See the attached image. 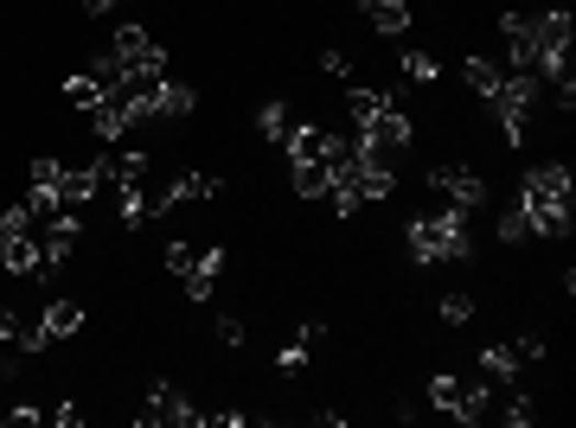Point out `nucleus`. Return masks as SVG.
<instances>
[{
	"label": "nucleus",
	"instance_id": "a878e982",
	"mask_svg": "<svg viewBox=\"0 0 576 428\" xmlns=\"http://www.w3.org/2000/svg\"><path fill=\"white\" fill-rule=\"evenodd\" d=\"M302 364H307V339H302V333H295V339H289V346L275 352V371H282V378H295Z\"/></svg>",
	"mask_w": 576,
	"mask_h": 428
},
{
	"label": "nucleus",
	"instance_id": "0eeeda50",
	"mask_svg": "<svg viewBox=\"0 0 576 428\" xmlns=\"http://www.w3.org/2000/svg\"><path fill=\"white\" fill-rule=\"evenodd\" d=\"M199 199H225V179H218V173H180L160 199H148V217L180 212V205H199Z\"/></svg>",
	"mask_w": 576,
	"mask_h": 428
},
{
	"label": "nucleus",
	"instance_id": "5701e85b",
	"mask_svg": "<svg viewBox=\"0 0 576 428\" xmlns=\"http://www.w3.org/2000/svg\"><path fill=\"white\" fill-rule=\"evenodd\" d=\"M397 71L410 77V83H436V71H442V65H436L429 52H404V58H397Z\"/></svg>",
	"mask_w": 576,
	"mask_h": 428
},
{
	"label": "nucleus",
	"instance_id": "cd10ccee",
	"mask_svg": "<svg viewBox=\"0 0 576 428\" xmlns=\"http://www.w3.org/2000/svg\"><path fill=\"white\" fill-rule=\"evenodd\" d=\"M442 320L467 326V320H474V301H467V294H442Z\"/></svg>",
	"mask_w": 576,
	"mask_h": 428
},
{
	"label": "nucleus",
	"instance_id": "6ab92c4d",
	"mask_svg": "<svg viewBox=\"0 0 576 428\" xmlns=\"http://www.w3.org/2000/svg\"><path fill=\"white\" fill-rule=\"evenodd\" d=\"M77 326H83V307H77V301H52V307H45V339H71Z\"/></svg>",
	"mask_w": 576,
	"mask_h": 428
},
{
	"label": "nucleus",
	"instance_id": "7c9ffc66",
	"mask_svg": "<svg viewBox=\"0 0 576 428\" xmlns=\"http://www.w3.org/2000/svg\"><path fill=\"white\" fill-rule=\"evenodd\" d=\"M320 71L340 77V83H352V65H346V52H320Z\"/></svg>",
	"mask_w": 576,
	"mask_h": 428
},
{
	"label": "nucleus",
	"instance_id": "c756f323",
	"mask_svg": "<svg viewBox=\"0 0 576 428\" xmlns=\"http://www.w3.org/2000/svg\"><path fill=\"white\" fill-rule=\"evenodd\" d=\"M7 423H13V428H33V423H45V409H38V403H13V409H7Z\"/></svg>",
	"mask_w": 576,
	"mask_h": 428
},
{
	"label": "nucleus",
	"instance_id": "a211bd4d",
	"mask_svg": "<svg viewBox=\"0 0 576 428\" xmlns=\"http://www.w3.org/2000/svg\"><path fill=\"white\" fill-rule=\"evenodd\" d=\"M461 77H467V90L487 103V97L499 90V77H506V65H494V58H467V65H461Z\"/></svg>",
	"mask_w": 576,
	"mask_h": 428
},
{
	"label": "nucleus",
	"instance_id": "423d86ee",
	"mask_svg": "<svg viewBox=\"0 0 576 428\" xmlns=\"http://www.w3.org/2000/svg\"><path fill=\"white\" fill-rule=\"evenodd\" d=\"M352 142L372 147V154H397V147H410V115H404V103H391V109H379L372 122H359Z\"/></svg>",
	"mask_w": 576,
	"mask_h": 428
},
{
	"label": "nucleus",
	"instance_id": "dca6fc26",
	"mask_svg": "<svg viewBox=\"0 0 576 428\" xmlns=\"http://www.w3.org/2000/svg\"><path fill=\"white\" fill-rule=\"evenodd\" d=\"M391 103H404V97L372 90V83H359V77L346 83V115H352V122H372V115H379V109H391Z\"/></svg>",
	"mask_w": 576,
	"mask_h": 428
},
{
	"label": "nucleus",
	"instance_id": "412c9836",
	"mask_svg": "<svg viewBox=\"0 0 576 428\" xmlns=\"http://www.w3.org/2000/svg\"><path fill=\"white\" fill-rule=\"evenodd\" d=\"M58 97H65V103H71L77 115H90V109L103 103V90H97V83H90L83 71H77V77H65V90H58Z\"/></svg>",
	"mask_w": 576,
	"mask_h": 428
},
{
	"label": "nucleus",
	"instance_id": "2eb2a0df",
	"mask_svg": "<svg viewBox=\"0 0 576 428\" xmlns=\"http://www.w3.org/2000/svg\"><path fill=\"white\" fill-rule=\"evenodd\" d=\"M257 128H263L269 147H289L302 122H295V109H289V103H257Z\"/></svg>",
	"mask_w": 576,
	"mask_h": 428
},
{
	"label": "nucleus",
	"instance_id": "c85d7f7f",
	"mask_svg": "<svg viewBox=\"0 0 576 428\" xmlns=\"http://www.w3.org/2000/svg\"><path fill=\"white\" fill-rule=\"evenodd\" d=\"M244 339H250V333H244V320H237V314H218V346H230V352H237Z\"/></svg>",
	"mask_w": 576,
	"mask_h": 428
},
{
	"label": "nucleus",
	"instance_id": "1a4fd4ad",
	"mask_svg": "<svg viewBox=\"0 0 576 428\" xmlns=\"http://www.w3.org/2000/svg\"><path fill=\"white\" fill-rule=\"evenodd\" d=\"M499 38H506V71H532V77H538L532 13H499Z\"/></svg>",
	"mask_w": 576,
	"mask_h": 428
},
{
	"label": "nucleus",
	"instance_id": "7ed1b4c3",
	"mask_svg": "<svg viewBox=\"0 0 576 428\" xmlns=\"http://www.w3.org/2000/svg\"><path fill=\"white\" fill-rule=\"evenodd\" d=\"M571 38H576L571 7H544V13H532L538 77H551V83H564V77H571Z\"/></svg>",
	"mask_w": 576,
	"mask_h": 428
},
{
	"label": "nucleus",
	"instance_id": "f8f14e48",
	"mask_svg": "<svg viewBox=\"0 0 576 428\" xmlns=\"http://www.w3.org/2000/svg\"><path fill=\"white\" fill-rule=\"evenodd\" d=\"M0 269H7V275H20V282H38V275H45V250H38L33 230H26V237H13V244L0 250Z\"/></svg>",
	"mask_w": 576,
	"mask_h": 428
},
{
	"label": "nucleus",
	"instance_id": "b1692460",
	"mask_svg": "<svg viewBox=\"0 0 576 428\" xmlns=\"http://www.w3.org/2000/svg\"><path fill=\"white\" fill-rule=\"evenodd\" d=\"M526 237H532V217H526V205L499 212V244H526Z\"/></svg>",
	"mask_w": 576,
	"mask_h": 428
},
{
	"label": "nucleus",
	"instance_id": "f03ea898",
	"mask_svg": "<svg viewBox=\"0 0 576 428\" xmlns=\"http://www.w3.org/2000/svg\"><path fill=\"white\" fill-rule=\"evenodd\" d=\"M404 244H410V256H417V262H467V250H474V244H467V212L442 205V212L410 217Z\"/></svg>",
	"mask_w": 576,
	"mask_h": 428
},
{
	"label": "nucleus",
	"instance_id": "f704fd0d",
	"mask_svg": "<svg viewBox=\"0 0 576 428\" xmlns=\"http://www.w3.org/2000/svg\"><path fill=\"white\" fill-rule=\"evenodd\" d=\"M110 7H122V0H83V13H97V20H103Z\"/></svg>",
	"mask_w": 576,
	"mask_h": 428
},
{
	"label": "nucleus",
	"instance_id": "aec40b11",
	"mask_svg": "<svg viewBox=\"0 0 576 428\" xmlns=\"http://www.w3.org/2000/svg\"><path fill=\"white\" fill-rule=\"evenodd\" d=\"M487 409H494V384L481 378V384H467V391H461V409H455V423H481Z\"/></svg>",
	"mask_w": 576,
	"mask_h": 428
},
{
	"label": "nucleus",
	"instance_id": "6e6552de",
	"mask_svg": "<svg viewBox=\"0 0 576 428\" xmlns=\"http://www.w3.org/2000/svg\"><path fill=\"white\" fill-rule=\"evenodd\" d=\"M142 423H167V428H205V409H192L187 396L173 391V384H148V409H142Z\"/></svg>",
	"mask_w": 576,
	"mask_h": 428
},
{
	"label": "nucleus",
	"instance_id": "f3484780",
	"mask_svg": "<svg viewBox=\"0 0 576 428\" xmlns=\"http://www.w3.org/2000/svg\"><path fill=\"white\" fill-rule=\"evenodd\" d=\"M519 364H526V358L512 352V346H487V352H481V378H487V384H512Z\"/></svg>",
	"mask_w": 576,
	"mask_h": 428
},
{
	"label": "nucleus",
	"instance_id": "2f4dec72",
	"mask_svg": "<svg viewBox=\"0 0 576 428\" xmlns=\"http://www.w3.org/2000/svg\"><path fill=\"white\" fill-rule=\"evenodd\" d=\"M20 339V307H0V346H13Z\"/></svg>",
	"mask_w": 576,
	"mask_h": 428
},
{
	"label": "nucleus",
	"instance_id": "393cba45",
	"mask_svg": "<svg viewBox=\"0 0 576 428\" xmlns=\"http://www.w3.org/2000/svg\"><path fill=\"white\" fill-rule=\"evenodd\" d=\"M499 423H506V428H532V423H538V403H532V396H506Z\"/></svg>",
	"mask_w": 576,
	"mask_h": 428
},
{
	"label": "nucleus",
	"instance_id": "ddd939ff",
	"mask_svg": "<svg viewBox=\"0 0 576 428\" xmlns=\"http://www.w3.org/2000/svg\"><path fill=\"white\" fill-rule=\"evenodd\" d=\"M289 185H295V199H327V185H334V173H327V160H289Z\"/></svg>",
	"mask_w": 576,
	"mask_h": 428
},
{
	"label": "nucleus",
	"instance_id": "4be33fe9",
	"mask_svg": "<svg viewBox=\"0 0 576 428\" xmlns=\"http://www.w3.org/2000/svg\"><path fill=\"white\" fill-rule=\"evenodd\" d=\"M461 391H467V384H461L455 371H436V378H429V403H436V409H449V416L461 409Z\"/></svg>",
	"mask_w": 576,
	"mask_h": 428
},
{
	"label": "nucleus",
	"instance_id": "bb28decb",
	"mask_svg": "<svg viewBox=\"0 0 576 428\" xmlns=\"http://www.w3.org/2000/svg\"><path fill=\"white\" fill-rule=\"evenodd\" d=\"M192 256H199L192 244H167V250H160V269H167V275H187V269H192Z\"/></svg>",
	"mask_w": 576,
	"mask_h": 428
},
{
	"label": "nucleus",
	"instance_id": "9d476101",
	"mask_svg": "<svg viewBox=\"0 0 576 428\" xmlns=\"http://www.w3.org/2000/svg\"><path fill=\"white\" fill-rule=\"evenodd\" d=\"M192 103H199V97H192V83H167V77H160L148 97H142L148 122H180V115H192Z\"/></svg>",
	"mask_w": 576,
	"mask_h": 428
},
{
	"label": "nucleus",
	"instance_id": "72a5a7b5",
	"mask_svg": "<svg viewBox=\"0 0 576 428\" xmlns=\"http://www.w3.org/2000/svg\"><path fill=\"white\" fill-rule=\"evenodd\" d=\"M512 352H519V358H526V364H532V358H544V339H538V333H526V339H519Z\"/></svg>",
	"mask_w": 576,
	"mask_h": 428
},
{
	"label": "nucleus",
	"instance_id": "9b49d317",
	"mask_svg": "<svg viewBox=\"0 0 576 428\" xmlns=\"http://www.w3.org/2000/svg\"><path fill=\"white\" fill-rule=\"evenodd\" d=\"M218 269H225V250H199V256H192V269L180 275V288H187L192 307H205V301H212V288H218Z\"/></svg>",
	"mask_w": 576,
	"mask_h": 428
},
{
	"label": "nucleus",
	"instance_id": "473e14b6",
	"mask_svg": "<svg viewBox=\"0 0 576 428\" xmlns=\"http://www.w3.org/2000/svg\"><path fill=\"white\" fill-rule=\"evenodd\" d=\"M52 423H58V428H77V423H83V409H77V403H58V409H52Z\"/></svg>",
	"mask_w": 576,
	"mask_h": 428
},
{
	"label": "nucleus",
	"instance_id": "20e7f679",
	"mask_svg": "<svg viewBox=\"0 0 576 428\" xmlns=\"http://www.w3.org/2000/svg\"><path fill=\"white\" fill-rule=\"evenodd\" d=\"M487 109H494L499 135L519 147V142H526V122H532V109H538V77L532 71H506V77H499V90L487 97Z\"/></svg>",
	"mask_w": 576,
	"mask_h": 428
},
{
	"label": "nucleus",
	"instance_id": "4468645a",
	"mask_svg": "<svg viewBox=\"0 0 576 428\" xmlns=\"http://www.w3.org/2000/svg\"><path fill=\"white\" fill-rule=\"evenodd\" d=\"M359 13H365V20H372L384 38L410 33V0H359Z\"/></svg>",
	"mask_w": 576,
	"mask_h": 428
},
{
	"label": "nucleus",
	"instance_id": "39448f33",
	"mask_svg": "<svg viewBox=\"0 0 576 428\" xmlns=\"http://www.w3.org/2000/svg\"><path fill=\"white\" fill-rule=\"evenodd\" d=\"M429 192H442L455 212H474V205H487V179L474 173V167H429Z\"/></svg>",
	"mask_w": 576,
	"mask_h": 428
},
{
	"label": "nucleus",
	"instance_id": "f257e3e1",
	"mask_svg": "<svg viewBox=\"0 0 576 428\" xmlns=\"http://www.w3.org/2000/svg\"><path fill=\"white\" fill-rule=\"evenodd\" d=\"M571 192L576 179L564 160H551V167H532V173L519 179V205H526V217H532V237H571Z\"/></svg>",
	"mask_w": 576,
	"mask_h": 428
}]
</instances>
